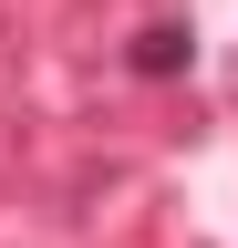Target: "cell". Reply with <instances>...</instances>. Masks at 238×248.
I'll list each match as a JSON object with an SVG mask.
<instances>
[{"label": "cell", "mask_w": 238, "mask_h": 248, "mask_svg": "<svg viewBox=\"0 0 238 248\" xmlns=\"http://www.w3.org/2000/svg\"><path fill=\"white\" fill-rule=\"evenodd\" d=\"M197 42H187V31H176V21H156V31H145V42H135V73H176V62H187Z\"/></svg>", "instance_id": "cell-1"}]
</instances>
